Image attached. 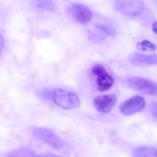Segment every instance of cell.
Segmentation results:
<instances>
[{
	"label": "cell",
	"mask_w": 157,
	"mask_h": 157,
	"mask_svg": "<svg viewBox=\"0 0 157 157\" xmlns=\"http://www.w3.org/2000/svg\"><path fill=\"white\" fill-rule=\"evenodd\" d=\"M150 111L154 117L157 118V102L153 103L150 106Z\"/></svg>",
	"instance_id": "obj_15"
},
{
	"label": "cell",
	"mask_w": 157,
	"mask_h": 157,
	"mask_svg": "<svg viewBox=\"0 0 157 157\" xmlns=\"http://www.w3.org/2000/svg\"><path fill=\"white\" fill-rule=\"evenodd\" d=\"M32 133L36 139L39 140L41 142L45 143L52 148L60 149L63 147L62 140L53 132L48 129L35 127L32 130Z\"/></svg>",
	"instance_id": "obj_5"
},
{
	"label": "cell",
	"mask_w": 157,
	"mask_h": 157,
	"mask_svg": "<svg viewBox=\"0 0 157 157\" xmlns=\"http://www.w3.org/2000/svg\"><path fill=\"white\" fill-rule=\"evenodd\" d=\"M116 9L127 16H137L144 10L142 0H114Z\"/></svg>",
	"instance_id": "obj_3"
},
{
	"label": "cell",
	"mask_w": 157,
	"mask_h": 157,
	"mask_svg": "<svg viewBox=\"0 0 157 157\" xmlns=\"http://www.w3.org/2000/svg\"><path fill=\"white\" fill-rule=\"evenodd\" d=\"M136 48L144 52H154L156 50L157 47L155 44L147 40H144L136 44Z\"/></svg>",
	"instance_id": "obj_13"
},
{
	"label": "cell",
	"mask_w": 157,
	"mask_h": 157,
	"mask_svg": "<svg viewBox=\"0 0 157 157\" xmlns=\"http://www.w3.org/2000/svg\"><path fill=\"white\" fill-rule=\"evenodd\" d=\"M34 4L39 9L49 12H55L56 6L52 0H34Z\"/></svg>",
	"instance_id": "obj_12"
},
{
	"label": "cell",
	"mask_w": 157,
	"mask_h": 157,
	"mask_svg": "<svg viewBox=\"0 0 157 157\" xmlns=\"http://www.w3.org/2000/svg\"><path fill=\"white\" fill-rule=\"evenodd\" d=\"M44 157H61V156H58V155H55V154H48V155H46V156Z\"/></svg>",
	"instance_id": "obj_17"
},
{
	"label": "cell",
	"mask_w": 157,
	"mask_h": 157,
	"mask_svg": "<svg viewBox=\"0 0 157 157\" xmlns=\"http://www.w3.org/2000/svg\"><path fill=\"white\" fill-rule=\"evenodd\" d=\"M152 29H153V32H154L156 34H157V21H155V22L153 23Z\"/></svg>",
	"instance_id": "obj_16"
},
{
	"label": "cell",
	"mask_w": 157,
	"mask_h": 157,
	"mask_svg": "<svg viewBox=\"0 0 157 157\" xmlns=\"http://www.w3.org/2000/svg\"><path fill=\"white\" fill-rule=\"evenodd\" d=\"M8 157H42L33 151L32 150L26 148H19L10 152Z\"/></svg>",
	"instance_id": "obj_11"
},
{
	"label": "cell",
	"mask_w": 157,
	"mask_h": 157,
	"mask_svg": "<svg viewBox=\"0 0 157 157\" xmlns=\"http://www.w3.org/2000/svg\"><path fill=\"white\" fill-rule=\"evenodd\" d=\"M145 106L146 101L144 98L141 96H134L124 101L120 107V110L122 114L130 116L141 112Z\"/></svg>",
	"instance_id": "obj_6"
},
{
	"label": "cell",
	"mask_w": 157,
	"mask_h": 157,
	"mask_svg": "<svg viewBox=\"0 0 157 157\" xmlns=\"http://www.w3.org/2000/svg\"><path fill=\"white\" fill-rule=\"evenodd\" d=\"M72 16L81 24L88 23L93 17L92 12L86 6L81 4H73L68 8Z\"/></svg>",
	"instance_id": "obj_8"
},
{
	"label": "cell",
	"mask_w": 157,
	"mask_h": 157,
	"mask_svg": "<svg viewBox=\"0 0 157 157\" xmlns=\"http://www.w3.org/2000/svg\"><path fill=\"white\" fill-rule=\"evenodd\" d=\"M50 99L58 107L65 110L77 108L81 104V101L76 94L63 89H55L49 93Z\"/></svg>",
	"instance_id": "obj_1"
},
{
	"label": "cell",
	"mask_w": 157,
	"mask_h": 157,
	"mask_svg": "<svg viewBox=\"0 0 157 157\" xmlns=\"http://www.w3.org/2000/svg\"><path fill=\"white\" fill-rule=\"evenodd\" d=\"M3 44H4V41H3L2 37H1V48H2H2H3Z\"/></svg>",
	"instance_id": "obj_18"
},
{
	"label": "cell",
	"mask_w": 157,
	"mask_h": 157,
	"mask_svg": "<svg viewBox=\"0 0 157 157\" xmlns=\"http://www.w3.org/2000/svg\"><path fill=\"white\" fill-rule=\"evenodd\" d=\"M91 73L94 76L95 85L99 91L104 92L111 88L113 79L104 66L101 64L94 65L91 68Z\"/></svg>",
	"instance_id": "obj_2"
},
{
	"label": "cell",
	"mask_w": 157,
	"mask_h": 157,
	"mask_svg": "<svg viewBox=\"0 0 157 157\" xmlns=\"http://www.w3.org/2000/svg\"><path fill=\"white\" fill-rule=\"evenodd\" d=\"M134 157H157V147H142L135 149Z\"/></svg>",
	"instance_id": "obj_10"
},
{
	"label": "cell",
	"mask_w": 157,
	"mask_h": 157,
	"mask_svg": "<svg viewBox=\"0 0 157 157\" xmlns=\"http://www.w3.org/2000/svg\"><path fill=\"white\" fill-rule=\"evenodd\" d=\"M130 87L134 90L150 96H157V84L153 81L140 77H133L127 80Z\"/></svg>",
	"instance_id": "obj_4"
},
{
	"label": "cell",
	"mask_w": 157,
	"mask_h": 157,
	"mask_svg": "<svg viewBox=\"0 0 157 157\" xmlns=\"http://www.w3.org/2000/svg\"><path fill=\"white\" fill-rule=\"evenodd\" d=\"M96 28L100 30L101 32H104V34L107 35H110V36H114L116 35V31L114 29L111 27L110 25H104V24H98L96 25Z\"/></svg>",
	"instance_id": "obj_14"
},
{
	"label": "cell",
	"mask_w": 157,
	"mask_h": 157,
	"mask_svg": "<svg viewBox=\"0 0 157 157\" xmlns=\"http://www.w3.org/2000/svg\"><path fill=\"white\" fill-rule=\"evenodd\" d=\"M117 101V97L114 94L101 95L96 97L94 99V106L98 112L101 113H109L114 107Z\"/></svg>",
	"instance_id": "obj_7"
},
{
	"label": "cell",
	"mask_w": 157,
	"mask_h": 157,
	"mask_svg": "<svg viewBox=\"0 0 157 157\" xmlns=\"http://www.w3.org/2000/svg\"><path fill=\"white\" fill-rule=\"evenodd\" d=\"M129 61L135 66H150L157 64L156 55H141L139 53L132 54L129 57Z\"/></svg>",
	"instance_id": "obj_9"
}]
</instances>
